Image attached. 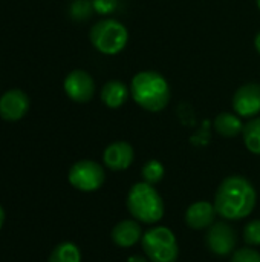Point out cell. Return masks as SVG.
Here are the masks:
<instances>
[{"mask_svg": "<svg viewBox=\"0 0 260 262\" xmlns=\"http://www.w3.org/2000/svg\"><path fill=\"white\" fill-rule=\"evenodd\" d=\"M257 201L254 186L241 175L225 178L215 195V209L218 215L228 221H239L253 213Z\"/></svg>", "mask_w": 260, "mask_h": 262, "instance_id": "1", "label": "cell"}, {"mask_svg": "<svg viewBox=\"0 0 260 262\" xmlns=\"http://www.w3.org/2000/svg\"><path fill=\"white\" fill-rule=\"evenodd\" d=\"M130 94L136 104L149 112H161L170 101V86L156 71H141L132 78Z\"/></svg>", "mask_w": 260, "mask_h": 262, "instance_id": "2", "label": "cell"}, {"mask_svg": "<svg viewBox=\"0 0 260 262\" xmlns=\"http://www.w3.org/2000/svg\"><path fill=\"white\" fill-rule=\"evenodd\" d=\"M126 204L129 213L143 224H156L164 216V201L159 192L146 181L130 187Z\"/></svg>", "mask_w": 260, "mask_h": 262, "instance_id": "3", "label": "cell"}, {"mask_svg": "<svg viewBox=\"0 0 260 262\" xmlns=\"http://www.w3.org/2000/svg\"><path fill=\"white\" fill-rule=\"evenodd\" d=\"M146 258L150 262H176L179 256V246L175 233L166 226H155L149 229L141 239Z\"/></svg>", "mask_w": 260, "mask_h": 262, "instance_id": "4", "label": "cell"}, {"mask_svg": "<svg viewBox=\"0 0 260 262\" xmlns=\"http://www.w3.org/2000/svg\"><path fill=\"white\" fill-rule=\"evenodd\" d=\"M89 37L97 51L106 55H115L126 48L129 41V31L121 21L115 18H104L90 28Z\"/></svg>", "mask_w": 260, "mask_h": 262, "instance_id": "5", "label": "cell"}, {"mask_svg": "<svg viewBox=\"0 0 260 262\" xmlns=\"http://www.w3.org/2000/svg\"><path fill=\"white\" fill-rule=\"evenodd\" d=\"M104 169L92 160L77 161L69 170V183L81 192L98 190L104 184Z\"/></svg>", "mask_w": 260, "mask_h": 262, "instance_id": "6", "label": "cell"}, {"mask_svg": "<svg viewBox=\"0 0 260 262\" xmlns=\"http://www.w3.org/2000/svg\"><path fill=\"white\" fill-rule=\"evenodd\" d=\"M205 243L208 250L216 256H230L234 253V247L238 244L236 230L225 221L215 223L207 229Z\"/></svg>", "mask_w": 260, "mask_h": 262, "instance_id": "7", "label": "cell"}, {"mask_svg": "<svg viewBox=\"0 0 260 262\" xmlns=\"http://www.w3.org/2000/svg\"><path fill=\"white\" fill-rule=\"evenodd\" d=\"M64 92L75 103H87L93 98L95 81L86 71L75 69L64 78Z\"/></svg>", "mask_w": 260, "mask_h": 262, "instance_id": "8", "label": "cell"}, {"mask_svg": "<svg viewBox=\"0 0 260 262\" xmlns=\"http://www.w3.org/2000/svg\"><path fill=\"white\" fill-rule=\"evenodd\" d=\"M233 109L239 117L253 118L260 112V84L247 83L233 95Z\"/></svg>", "mask_w": 260, "mask_h": 262, "instance_id": "9", "label": "cell"}, {"mask_svg": "<svg viewBox=\"0 0 260 262\" xmlns=\"http://www.w3.org/2000/svg\"><path fill=\"white\" fill-rule=\"evenodd\" d=\"M29 111V98L20 89H12L0 98V117L6 121H17Z\"/></svg>", "mask_w": 260, "mask_h": 262, "instance_id": "10", "label": "cell"}, {"mask_svg": "<svg viewBox=\"0 0 260 262\" xmlns=\"http://www.w3.org/2000/svg\"><path fill=\"white\" fill-rule=\"evenodd\" d=\"M133 158H135L133 147L127 141H115L109 144L103 154L104 164L115 172L129 169L133 163Z\"/></svg>", "mask_w": 260, "mask_h": 262, "instance_id": "11", "label": "cell"}, {"mask_svg": "<svg viewBox=\"0 0 260 262\" xmlns=\"http://www.w3.org/2000/svg\"><path fill=\"white\" fill-rule=\"evenodd\" d=\"M218 212L208 201H196L185 210V224L192 230H207L215 224Z\"/></svg>", "mask_w": 260, "mask_h": 262, "instance_id": "12", "label": "cell"}, {"mask_svg": "<svg viewBox=\"0 0 260 262\" xmlns=\"http://www.w3.org/2000/svg\"><path fill=\"white\" fill-rule=\"evenodd\" d=\"M143 229L136 220H123L112 229L110 238L115 246L130 249L143 239Z\"/></svg>", "mask_w": 260, "mask_h": 262, "instance_id": "13", "label": "cell"}, {"mask_svg": "<svg viewBox=\"0 0 260 262\" xmlns=\"http://www.w3.org/2000/svg\"><path fill=\"white\" fill-rule=\"evenodd\" d=\"M127 97H129L127 86L120 80H110L101 89V101L110 109L121 107L127 101Z\"/></svg>", "mask_w": 260, "mask_h": 262, "instance_id": "14", "label": "cell"}, {"mask_svg": "<svg viewBox=\"0 0 260 262\" xmlns=\"http://www.w3.org/2000/svg\"><path fill=\"white\" fill-rule=\"evenodd\" d=\"M244 123L242 120L230 112H222L215 118V129L221 137L225 138H233L242 134L244 130Z\"/></svg>", "mask_w": 260, "mask_h": 262, "instance_id": "15", "label": "cell"}, {"mask_svg": "<svg viewBox=\"0 0 260 262\" xmlns=\"http://www.w3.org/2000/svg\"><path fill=\"white\" fill-rule=\"evenodd\" d=\"M242 137L247 149L254 155H260V117L250 120L244 126Z\"/></svg>", "mask_w": 260, "mask_h": 262, "instance_id": "16", "label": "cell"}, {"mask_svg": "<svg viewBox=\"0 0 260 262\" xmlns=\"http://www.w3.org/2000/svg\"><path fill=\"white\" fill-rule=\"evenodd\" d=\"M49 262H81L80 249L72 243H61L52 250Z\"/></svg>", "mask_w": 260, "mask_h": 262, "instance_id": "17", "label": "cell"}, {"mask_svg": "<svg viewBox=\"0 0 260 262\" xmlns=\"http://www.w3.org/2000/svg\"><path fill=\"white\" fill-rule=\"evenodd\" d=\"M141 175H143V180L152 186L161 183V180L164 178V166L161 161L158 160H149L143 169H141Z\"/></svg>", "mask_w": 260, "mask_h": 262, "instance_id": "18", "label": "cell"}, {"mask_svg": "<svg viewBox=\"0 0 260 262\" xmlns=\"http://www.w3.org/2000/svg\"><path fill=\"white\" fill-rule=\"evenodd\" d=\"M69 11H70V17L74 20L83 21V20H87L95 9H93L92 2H89V0H74L70 3Z\"/></svg>", "mask_w": 260, "mask_h": 262, "instance_id": "19", "label": "cell"}, {"mask_svg": "<svg viewBox=\"0 0 260 262\" xmlns=\"http://www.w3.org/2000/svg\"><path fill=\"white\" fill-rule=\"evenodd\" d=\"M244 241L248 246H260V220H253L244 227Z\"/></svg>", "mask_w": 260, "mask_h": 262, "instance_id": "20", "label": "cell"}, {"mask_svg": "<svg viewBox=\"0 0 260 262\" xmlns=\"http://www.w3.org/2000/svg\"><path fill=\"white\" fill-rule=\"evenodd\" d=\"M231 262H260V253L254 249L244 247L231 255Z\"/></svg>", "mask_w": 260, "mask_h": 262, "instance_id": "21", "label": "cell"}, {"mask_svg": "<svg viewBox=\"0 0 260 262\" xmlns=\"http://www.w3.org/2000/svg\"><path fill=\"white\" fill-rule=\"evenodd\" d=\"M92 5L95 12L101 15H107L118 8V0H92Z\"/></svg>", "mask_w": 260, "mask_h": 262, "instance_id": "22", "label": "cell"}, {"mask_svg": "<svg viewBox=\"0 0 260 262\" xmlns=\"http://www.w3.org/2000/svg\"><path fill=\"white\" fill-rule=\"evenodd\" d=\"M127 262H150L147 258H144V256H139V255H132V256H129L127 258Z\"/></svg>", "mask_w": 260, "mask_h": 262, "instance_id": "23", "label": "cell"}, {"mask_svg": "<svg viewBox=\"0 0 260 262\" xmlns=\"http://www.w3.org/2000/svg\"><path fill=\"white\" fill-rule=\"evenodd\" d=\"M254 46H256V51L260 54V32L256 35V38H254Z\"/></svg>", "mask_w": 260, "mask_h": 262, "instance_id": "24", "label": "cell"}, {"mask_svg": "<svg viewBox=\"0 0 260 262\" xmlns=\"http://www.w3.org/2000/svg\"><path fill=\"white\" fill-rule=\"evenodd\" d=\"M3 223H5V212H3V209H2V206H0V229H2V226H3Z\"/></svg>", "mask_w": 260, "mask_h": 262, "instance_id": "25", "label": "cell"}, {"mask_svg": "<svg viewBox=\"0 0 260 262\" xmlns=\"http://www.w3.org/2000/svg\"><path fill=\"white\" fill-rule=\"evenodd\" d=\"M256 3H257V6H259V9H260V0H256Z\"/></svg>", "mask_w": 260, "mask_h": 262, "instance_id": "26", "label": "cell"}]
</instances>
